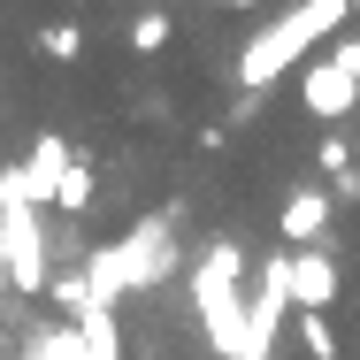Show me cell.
Returning a JSON list of instances; mask_svg holds the SVG:
<instances>
[{
    "mask_svg": "<svg viewBox=\"0 0 360 360\" xmlns=\"http://www.w3.org/2000/svg\"><path fill=\"white\" fill-rule=\"evenodd\" d=\"M62 169H70V146L46 131V139L31 146V161H15V176H23V200H31V207H54V200H62Z\"/></svg>",
    "mask_w": 360,
    "mask_h": 360,
    "instance_id": "4",
    "label": "cell"
},
{
    "mask_svg": "<svg viewBox=\"0 0 360 360\" xmlns=\"http://www.w3.org/2000/svg\"><path fill=\"white\" fill-rule=\"evenodd\" d=\"M291 330H299L307 360H338V330H330V314H307V307H291Z\"/></svg>",
    "mask_w": 360,
    "mask_h": 360,
    "instance_id": "7",
    "label": "cell"
},
{
    "mask_svg": "<svg viewBox=\"0 0 360 360\" xmlns=\"http://www.w3.org/2000/svg\"><path fill=\"white\" fill-rule=\"evenodd\" d=\"M222 269H230V253H215V261H207V276H200V314H207V338H215L222 353H238V338H245V307L230 299Z\"/></svg>",
    "mask_w": 360,
    "mask_h": 360,
    "instance_id": "3",
    "label": "cell"
},
{
    "mask_svg": "<svg viewBox=\"0 0 360 360\" xmlns=\"http://www.w3.org/2000/svg\"><path fill=\"white\" fill-rule=\"evenodd\" d=\"M169 39H176V23H169L161 8H153V15H139V23H131V46H139V54H161Z\"/></svg>",
    "mask_w": 360,
    "mask_h": 360,
    "instance_id": "9",
    "label": "cell"
},
{
    "mask_svg": "<svg viewBox=\"0 0 360 360\" xmlns=\"http://www.w3.org/2000/svg\"><path fill=\"white\" fill-rule=\"evenodd\" d=\"M207 8H261V0H207Z\"/></svg>",
    "mask_w": 360,
    "mask_h": 360,
    "instance_id": "11",
    "label": "cell"
},
{
    "mask_svg": "<svg viewBox=\"0 0 360 360\" xmlns=\"http://www.w3.org/2000/svg\"><path fill=\"white\" fill-rule=\"evenodd\" d=\"M345 15H353V0H299V8H284V15L238 54V84H245V92H269V84H276L299 54H314Z\"/></svg>",
    "mask_w": 360,
    "mask_h": 360,
    "instance_id": "1",
    "label": "cell"
},
{
    "mask_svg": "<svg viewBox=\"0 0 360 360\" xmlns=\"http://www.w3.org/2000/svg\"><path fill=\"white\" fill-rule=\"evenodd\" d=\"M84 200H92V169H84V161L70 153V169H62V200H54V207H70V215H77Z\"/></svg>",
    "mask_w": 360,
    "mask_h": 360,
    "instance_id": "10",
    "label": "cell"
},
{
    "mask_svg": "<svg viewBox=\"0 0 360 360\" xmlns=\"http://www.w3.org/2000/svg\"><path fill=\"white\" fill-rule=\"evenodd\" d=\"M0 299H8V261H0Z\"/></svg>",
    "mask_w": 360,
    "mask_h": 360,
    "instance_id": "12",
    "label": "cell"
},
{
    "mask_svg": "<svg viewBox=\"0 0 360 360\" xmlns=\"http://www.w3.org/2000/svg\"><path fill=\"white\" fill-rule=\"evenodd\" d=\"M276 230H284V245H291V253L322 245V238H330V192H314V184H307V192H291V200H284V215H276Z\"/></svg>",
    "mask_w": 360,
    "mask_h": 360,
    "instance_id": "6",
    "label": "cell"
},
{
    "mask_svg": "<svg viewBox=\"0 0 360 360\" xmlns=\"http://www.w3.org/2000/svg\"><path fill=\"white\" fill-rule=\"evenodd\" d=\"M39 54H46V62H77V54H84V31H77V23H46V31H39Z\"/></svg>",
    "mask_w": 360,
    "mask_h": 360,
    "instance_id": "8",
    "label": "cell"
},
{
    "mask_svg": "<svg viewBox=\"0 0 360 360\" xmlns=\"http://www.w3.org/2000/svg\"><path fill=\"white\" fill-rule=\"evenodd\" d=\"M284 291H291V307H307V314H322L330 299H338V269H330V253H291V269H284Z\"/></svg>",
    "mask_w": 360,
    "mask_h": 360,
    "instance_id": "5",
    "label": "cell"
},
{
    "mask_svg": "<svg viewBox=\"0 0 360 360\" xmlns=\"http://www.w3.org/2000/svg\"><path fill=\"white\" fill-rule=\"evenodd\" d=\"M299 108L314 123H338L360 108V39H338L314 70H299Z\"/></svg>",
    "mask_w": 360,
    "mask_h": 360,
    "instance_id": "2",
    "label": "cell"
}]
</instances>
